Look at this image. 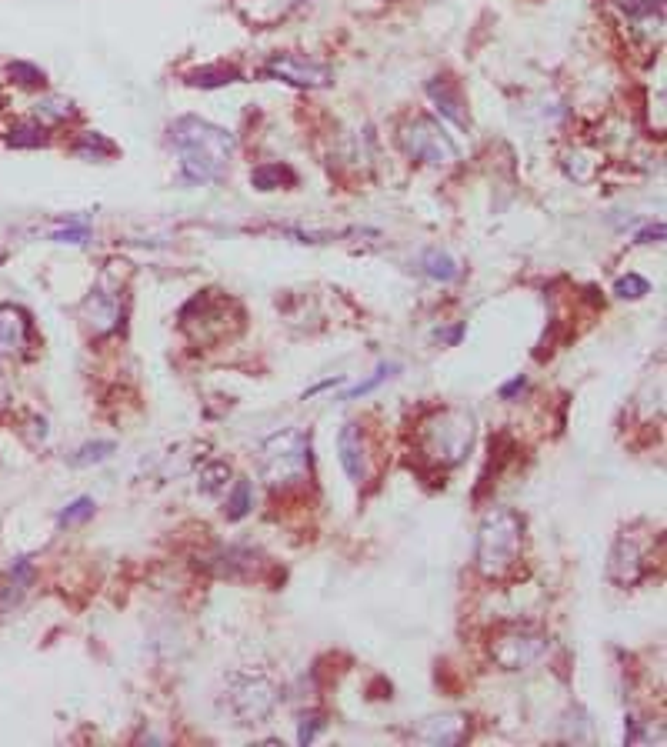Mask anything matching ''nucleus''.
Here are the masks:
<instances>
[{
	"label": "nucleus",
	"instance_id": "b1692460",
	"mask_svg": "<svg viewBox=\"0 0 667 747\" xmlns=\"http://www.w3.org/2000/svg\"><path fill=\"white\" fill-rule=\"evenodd\" d=\"M74 154L84 157V161H101V157H111L117 154V147L107 141L104 134H84L81 141L74 144Z\"/></svg>",
	"mask_w": 667,
	"mask_h": 747
},
{
	"label": "nucleus",
	"instance_id": "423d86ee",
	"mask_svg": "<svg viewBox=\"0 0 667 747\" xmlns=\"http://www.w3.org/2000/svg\"><path fill=\"white\" fill-rule=\"evenodd\" d=\"M547 651H551V637L531 624H511V627H504V631H497L491 641L494 664H501L504 671L534 667L537 661H544Z\"/></svg>",
	"mask_w": 667,
	"mask_h": 747
},
{
	"label": "nucleus",
	"instance_id": "9b49d317",
	"mask_svg": "<svg viewBox=\"0 0 667 747\" xmlns=\"http://www.w3.org/2000/svg\"><path fill=\"white\" fill-rule=\"evenodd\" d=\"M337 457H341L344 474L351 477L354 484L367 481V444H364V431L357 421H347L337 434Z\"/></svg>",
	"mask_w": 667,
	"mask_h": 747
},
{
	"label": "nucleus",
	"instance_id": "6e6552de",
	"mask_svg": "<svg viewBox=\"0 0 667 747\" xmlns=\"http://www.w3.org/2000/svg\"><path fill=\"white\" fill-rule=\"evenodd\" d=\"M264 74L274 77V81H284L291 87H307V91H317V87H331L334 84V71L327 64H317L304 54H274L264 61Z\"/></svg>",
	"mask_w": 667,
	"mask_h": 747
},
{
	"label": "nucleus",
	"instance_id": "393cba45",
	"mask_svg": "<svg viewBox=\"0 0 667 747\" xmlns=\"http://www.w3.org/2000/svg\"><path fill=\"white\" fill-rule=\"evenodd\" d=\"M227 477H231V467L214 461V464H207L201 471V481H197V487H201L204 494H221L227 487Z\"/></svg>",
	"mask_w": 667,
	"mask_h": 747
},
{
	"label": "nucleus",
	"instance_id": "20e7f679",
	"mask_svg": "<svg viewBox=\"0 0 667 747\" xmlns=\"http://www.w3.org/2000/svg\"><path fill=\"white\" fill-rule=\"evenodd\" d=\"M474 444V417L467 411H437L421 424V454L434 467H457Z\"/></svg>",
	"mask_w": 667,
	"mask_h": 747
},
{
	"label": "nucleus",
	"instance_id": "412c9836",
	"mask_svg": "<svg viewBox=\"0 0 667 747\" xmlns=\"http://www.w3.org/2000/svg\"><path fill=\"white\" fill-rule=\"evenodd\" d=\"M71 114H74L71 101H67V97H57V94L44 97V101H37V104H34V121H41L44 127H47V124H61V121H67Z\"/></svg>",
	"mask_w": 667,
	"mask_h": 747
},
{
	"label": "nucleus",
	"instance_id": "ddd939ff",
	"mask_svg": "<svg viewBox=\"0 0 667 747\" xmlns=\"http://www.w3.org/2000/svg\"><path fill=\"white\" fill-rule=\"evenodd\" d=\"M34 341V324L31 314L17 304H0V344L11 351H24Z\"/></svg>",
	"mask_w": 667,
	"mask_h": 747
},
{
	"label": "nucleus",
	"instance_id": "9d476101",
	"mask_svg": "<svg viewBox=\"0 0 667 747\" xmlns=\"http://www.w3.org/2000/svg\"><path fill=\"white\" fill-rule=\"evenodd\" d=\"M467 731H471V724H467L464 714H437V717H424L411 731V737L431 747H454L464 741Z\"/></svg>",
	"mask_w": 667,
	"mask_h": 747
},
{
	"label": "nucleus",
	"instance_id": "aec40b11",
	"mask_svg": "<svg viewBox=\"0 0 667 747\" xmlns=\"http://www.w3.org/2000/svg\"><path fill=\"white\" fill-rule=\"evenodd\" d=\"M7 144L11 147H44L47 144V127L41 121H17L11 131H7Z\"/></svg>",
	"mask_w": 667,
	"mask_h": 747
},
{
	"label": "nucleus",
	"instance_id": "a211bd4d",
	"mask_svg": "<svg viewBox=\"0 0 667 747\" xmlns=\"http://www.w3.org/2000/svg\"><path fill=\"white\" fill-rule=\"evenodd\" d=\"M251 184L257 187V191H277V187L297 184V174L287 164H261L251 171Z\"/></svg>",
	"mask_w": 667,
	"mask_h": 747
},
{
	"label": "nucleus",
	"instance_id": "f8f14e48",
	"mask_svg": "<svg viewBox=\"0 0 667 747\" xmlns=\"http://www.w3.org/2000/svg\"><path fill=\"white\" fill-rule=\"evenodd\" d=\"M81 314H84V324L91 327V334H94V337H104V334L117 331V324H121V314H124V311H121V301H117L114 294L94 291V294L84 301Z\"/></svg>",
	"mask_w": 667,
	"mask_h": 747
},
{
	"label": "nucleus",
	"instance_id": "5701e85b",
	"mask_svg": "<svg viewBox=\"0 0 667 747\" xmlns=\"http://www.w3.org/2000/svg\"><path fill=\"white\" fill-rule=\"evenodd\" d=\"M397 371H401V364H381L371 377H367V381H357L351 391L341 397V401H357V397H367L371 391H377V387H381L384 381H391Z\"/></svg>",
	"mask_w": 667,
	"mask_h": 747
},
{
	"label": "nucleus",
	"instance_id": "39448f33",
	"mask_svg": "<svg viewBox=\"0 0 667 747\" xmlns=\"http://www.w3.org/2000/svg\"><path fill=\"white\" fill-rule=\"evenodd\" d=\"M224 701L237 724H261L274 714L277 701H281V687L267 671H234L227 677Z\"/></svg>",
	"mask_w": 667,
	"mask_h": 747
},
{
	"label": "nucleus",
	"instance_id": "f257e3e1",
	"mask_svg": "<svg viewBox=\"0 0 667 747\" xmlns=\"http://www.w3.org/2000/svg\"><path fill=\"white\" fill-rule=\"evenodd\" d=\"M171 144L181 161V181L191 187L221 181L234 157V134L204 117H177L171 124Z\"/></svg>",
	"mask_w": 667,
	"mask_h": 747
},
{
	"label": "nucleus",
	"instance_id": "473e14b6",
	"mask_svg": "<svg viewBox=\"0 0 667 747\" xmlns=\"http://www.w3.org/2000/svg\"><path fill=\"white\" fill-rule=\"evenodd\" d=\"M7 407H11V384H7V374L0 367V411H7Z\"/></svg>",
	"mask_w": 667,
	"mask_h": 747
},
{
	"label": "nucleus",
	"instance_id": "7ed1b4c3",
	"mask_svg": "<svg viewBox=\"0 0 667 747\" xmlns=\"http://www.w3.org/2000/svg\"><path fill=\"white\" fill-rule=\"evenodd\" d=\"M311 464V434L301 427L277 431L261 447V477L271 491H291V487L311 481Z\"/></svg>",
	"mask_w": 667,
	"mask_h": 747
},
{
	"label": "nucleus",
	"instance_id": "2f4dec72",
	"mask_svg": "<svg viewBox=\"0 0 667 747\" xmlns=\"http://www.w3.org/2000/svg\"><path fill=\"white\" fill-rule=\"evenodd\" d=\"M637 244H661L664 241V224H654V227H644L641 234L634 237Z\"/></svg>",
	"mask_w": 667,
	"mask_h": 747
},
{
	"label": "nucleus",
	"instance_id": "cd10ccee",
	"mask_svg": "<svg viewBox=\"0 0 667 747\" xmlns=\"http://www.w3.org/2000/svg\"><path fill=\"white\" fill-rule=\"evenodd\" d=\"M614 294L624 297V301H641L644 294H651V284H647L641 274H627L614 284Z\"/></svg>",
	"mask_w": 667,
	"mask_h": 747
},
{
	"label": "nucleus",
	"instance_id": "c85d7f7f",
	"mask_svg": "<svg viewBox=\"0 0 667 747\" xmlns=\"http://www.w3.org/2000/svg\"><path fill=\"white\" fill-rule=\"evenodd\" d=\"M324 727V717L317 714V711H311V714H304L301 717V727H297V741L301 744H311L314 737H317V731Z\"/></svg>",
	"mask_w": 667,
	"mask_h": 747
},
{
	"label": "nucleus",
	"instance_id": "1a4fd4ad",
	"mask_svg": "<svg viewBox=\"0 0 667 747\" xmlns=\"http://www.w3.org/2000/svg\"><path fill=\"white\" fill-rule=\"evenodd\" d=\"M647 571V551L641 544H637V537L631 531H624L621 537L614 541V551H611V564H607V574H611V581H617L621 587H631L644 577Z\"/></svg>",
	"mask_w": 667,
	"mask_h": 747
},
{
	"label": "nucleus",
	"instance_id": "bb28decb",
	"mask_svg": "<svg viewBox=\"0 0 667 747\" xmlns=\"http://www.w3.org/2000/svg\"><path fill=\"white\" fill-rule=\"evenodd\" d=\"M7 71H11V77H14L17 84H21V87H31V91H37V87H44V84H47V77H44L41 67L27 64V61H14L11 67H7Z\"/></svg>",
	"mask_w": 667,
	"mask_h": 747
},
{
	"label": "nucleus",
	"instance_id": "2eb2a0df",
	"mask_svg": "<svg viewBox=\"0 0 667 747\" xmlns=\"http://www.w3.org/2000/svg\"><path fill=\"white\" fill-rule=\"evenodd\" d=\"M421 271L437 284H454L464 277V264L457 261L451 251H444V247H431V251H424L421 257Z\"/></svg>",
	"mask_w": 667,
	"mask_h": 747
},
{
	"label": "nucleus",
	"instance_id": "6ab92c4d",
	"mask_svg": "<svg viewBox=\"0 0 667 747\" xmlns=\"http://www.w3.org/2000/svg\"><path fill=\"white\" fill-rule=\"evenodd\" d=\"M251 507H254V487L247 477H241V481H234L231 494H227L224 514H227V521H241V517L251 514Z\"/></svg>",
	"mask_w": 667,
	"mask_h": 747
},
{
	"label": "nucleus",
	"instance_id": "c756f323",
	"mask_svg": "<svg viewBox=\"0 0 667 747\" xmlns=\"http://www.w3.org/2000/svg\"><path fill=\"white\" fill-rule=\"evenodd\" d=\"M87 237H91V231H87V221H81L74 227H64V231H54L51 241H57V244H87Z\"/></svg>",
	"mask_w": 667,
	"mask_h": 747
},
{
	"label": "nucleus",
	"instance_id": "f704fd0d",
	"mask_svg": "<svg viewBox=\"0 0 667 747\" xmlns=\"http://www.w3.org/2000/svg\"><path fill=\"white\" fill-rule=\"evenodd\" d=\"M461 334H464V324H457L454 331H447V334H437V337H441V341H447V344H457V341H461Z\"/></svg>",
	"mask_w": 667,
	"mask_h": 747
},
{
	"label": "nucleus",
	"instance_id": "dca6fc26",
	"mask_svg": "<svg viewBox=\"0 0 667 747\" xmlns=\"http://www.w3.org/2000/svg\"><path fill=\"white\" fill-rule=\"evenodd\" d=\"M427 97L437 104V111H441L447 121L457 124V127H467V114H464V101L461 94L454 91L451 81H441V77H434V81H427Z\"/></svg>",
	"mask_w": 667,
	"mask_h": 747
},
{
	"label": "nucleus",
	"instance_id": "72a5a7b5",
	"mask_svg": "<svg viewBox=\"0 0 667 747\" xmlns=\"http://www.w3.org/2000/svg\"><path fill=\"white\" fill-rule=\"evenodd\" d=\"M524 387H527V381H524V377H514L511 384H507V387H501V397H504V401H511V397H514V394H521Z\"/></svg>",
	"mask_w": 667,
	"mask_h": 747
},
{
	"label": "nucleus",
	"instance_id": "f03ea898",
	"mask_svg": "<svg viewBox=\"0 0 667 747\" xmlns=\"http://www.w3.org/2000/svg\"><path fill=\"white\" fill-rule=\"evenodd\" d=\"M524 547V517L514 507H491L481 517L474 544V561L487 581H504L521 561Z\"/></svg>",
	"mask_w": 667,
	"mask_h": 747
},
{
	"label": "nucleus",
	"instance_id": "c9c22d12",
	"mask_svg": "<svg viewBox=\"0 0 667 747\" xmlns=\"http://www.w3.org/2000/svg\"><path fill=\"white\" fill-rule=\"evenodd\" d=\"M0 261H4V254H0Z\"/></svg>",
	"mask_w": 667,
	"mask_h": 747
},
{
	"label": "nucleus",
	"instance_id": "a878e982",
	"mask_svg": "<svg viewBox=\"0 0 667 747\" xmlns=\"http://www.w3.org/2000/svg\"><path fill=\"white\" fill-rule=\"evenodd\" d=\"M91 517H94V501H91V497H77V501H71L61 514H57V524L74 527V524L91 521Z\"/></svg>",
	"mask_w": 667,
	"mask_h": 747
},
{
	"label": "nucleus",
	"instance_id": "7c9ffc66",
	"mask_svg": "<svg viewBox=\"0 0 667 747\" xmlns=\"http://www.w3.org/2000/svg\"><path fill=\"white\" fill-rule=\"evenodd\" d=\"M617 4L624 7L631 17H641V14H654L661 11V0H617Z\"/></svg>",
	"mask_w": 667,
	"mask_h": 747
},
{
	"label": "nucleus",
	"instance_id": "4be33fe9",
	"mask_svg": "<svg viewBox=\"0 0 667 747\" xmlns=\"http://www.w3.org/2000/svg\"><path fill=\"white\" fill-rule=\"evenodd\" d=\"M117 451L114 441H91V444H81L77 451L71 454V467H91V464H104L111 461Z\"/></svg>",
	"mask_w": 667,
	"mask_h": 747
},
{
	"label": "nucleus",
	"instance_id": "4468645a",
	"mask_svg": "<svg viewBox=\"0 0 667 747\" xmlns=\"http://www.w3.org/2000/svg\"><path fill=\"white\" fill-rule=\"evenodd\" d=\"M31 584H34L31 557H17L14 567L7 571V577L0 581V611H11L14 604H21V597L27 594V587Z\"/></svg>",
	"mask_w": 667,
	"mask_h": 747
},
{
	"label": "nucleus",
	"instance_id": "f3484780",
	"mask_svg": "<svg viewBox=\"0 0 667 747\" xmlns=\"http://www.w3.org/2000/svg\"><path fill=\"white\" fill-rule=\"evenodd\" d=\"M237 81H244V74L237 71V67H231V64H214V67H201V71L187 74V84H191V87H204V91H211V87L237 84Z\"/></svg>",
	"mask_w": 667,
	"mask_h": 747
},
{
	"label": "nucleus",
	"instance_id": "0eeeda50",
	"mask_svg": "<svg viewBox=\"0 0 667 747\" xmlns=\"http://www.w3.org/2000/svg\"><path fill=\"white\" fill-rule=\"evenodd\" d=\"M397 137H401L404 154L414 157V161H421V164L441 167V164H454L457 157H461L457 154V144L447 137V131L434 121V117H424V114L411 117Z\"/></svg>",
	"mask_w": 667,
	"mask_h": 747
}]
</instances>
